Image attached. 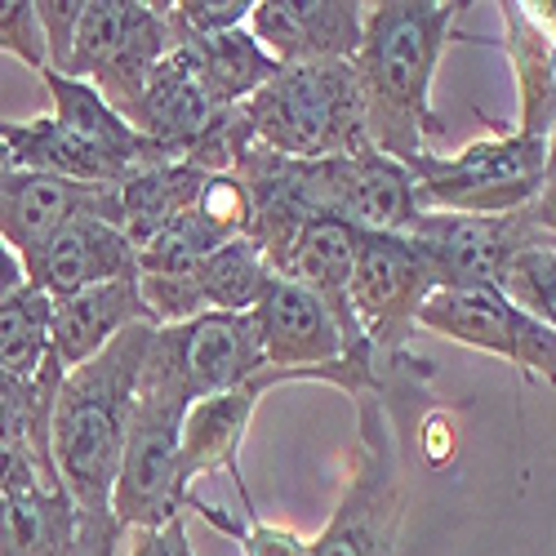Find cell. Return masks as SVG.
<instances>
[{
	"label": "cell",
	"instance_id": "obj_2",
	"mask_svg": "<svg viewBox=\"0 0 556 556\" xmlns=\"http://www.w3.org/2000/svg\"><path fill=\"white\" fill-rule=\"evenodd\" d=\"M152 330L156 326H129L125 334H116L94 361L72 369L54 396V424H50L54 472L76 507V517L85 521H116L112 490L121 477L138 369H143Z\"/></svg>",
	"mask_w": 556,
	"mask_h": 556
},
{
	"label": "cell",
	"instance_id": "obj_12",
	"mask_svg": "<svg viewBox=\"0 0 556 556\" xmlns=\"http://www.w3.org/2000/svg\"><path fill=\"white\" fill-rule=\"evenodd\" d=\"M267 281L271 267L263 263L254 241L237 237L182 271L138 276V294L152 312V326H182L205 312H254Z\"/></svg>",
	"mask_w": 556,
	"mask_h": 556
},
{
	"label": "cell",
	"instance_id": "obj_29",
	"mask_svg": "<svg viewBox=\"0 0 556 556\" xmlns=\"http://www.w3.org/2000/svg\"><path fill=\"white\" fill-rule=\"evenodd\" d=\"M31 5H36V23H40V36H45V59H50L45 72H63V63L72 54V40H76V27H80L85 0H31Z\"/></svg>",
	"mask_w": 556,
	"mask_h": 556
},
{
	"label": "cell",
	"instance_id": "obj_19",
	"mask_svg": "<svg viewBox=\"0 0 556 556\" xmlns=\"http://www.w3.org/2000/svg\"><path fill=\"white\" fill-rule=\"evenodd\" d=\"M40 80L50 85V99H54V121L76 134L85 148H94L103 161H112L125 178L138 174V169H148V165H165L169 156L152 143V138L138 134L94 85H85V80H67L59 72H40Z\"/></svg>",
	"mask_w": 556,
	"mask_h": 556
},
{
	"label": "cell",
	"instance_id": "obj_30",
	"mask_svg": "<svg viewBox=\"0 0 556 556\" xmlns=\"http://www.w3.org/2000/svg\"><path fill=\"white\" fill-rule=\"evenodd\" d=\"M125 556H197L192 539H188V521L174 517L161 530H134Z\"/></svg>",
	"mask_w": 556,
	"mask_h": 556
},
{
	"label": "cell",
	"instance_id": "obj_15",
	"mask_svg": "<svg viewBox=\"0 0 556 556\" xmlns=\"http://www.w3.org/2000/svg\"><path fill=\"white\" fill-rule=\"evenodd\" d=\"M27 286H36L50 299L80 294L89 286H108V281H134L138 276V254L125 241V231L108 218H72L59 227L40 250L23 258Z\"/></svg>",
	"mask_w": 556,
	"mask_h": 556
},
{
	"label": "cell",
	"instance_id": "obj_24",
	"mask_svg": "<svg viewBox=\"0 0 556 556\" xmlns=\"http://www.w3.org/2000/svg\"><path fill=\"white\" fill-rule=\"evenodd\" d=\"M50 320H54V299L40 294L36 286H23L10 299H0V369H10L18 379H36L54 361Z\"/></svg>",
	"mask_w": 556,
	"mask_h": 556
},
{
	"label": "cell",
	"instance_id": "obj_9",
	"mask_svg": "<svg viewBox=\"0 0 556 556\" xmlns=\"http://www.w3.org/2000/svg\"><path fill=\"white\" fill-rule=\"evenodd\" d=\"M405 237L424 250L437 290H503V276L530 250H556L530 205L517 214H441L424 210Z\"/></svg>",
	"mask_w": 556,
	"mask_h": 556
},
{
	"label": "cell",
	"instance_id": "obj_1",
	"mask_svg": "<svg viewBox=\"0 0 556 556\" xmlns=\"http://www.w3.org/2000/svg\"><path fill=\"white\" fill-rule=\"evenodd\" d=\"M463 5L454 0H383L365 5L361 50L352 54L369 148L414 165L428 156L432 80Z\"/></svg>",
	"mask_w": 556,
	"mask_h": 556
},
{
	"label": "cell",
	"instance_id": "obj_7",
	"mask_svg": "<svg viewBox=\"0 0 556 556\" xmlns=\"http://www.w3.org/2000/svg\"><path fill=\"white\" fill-rule=\"evenodd\" d=\"M174 50L165 5L143 0H85L72 54L59 76L94 85L129 121L152 67Z\"/></svg>",
	"mask_w": 556,
	"mask_h": 556
},
{
	"label": "cell",
	"instance_id": "obj_17",
	"mask_svg": "<svg viewBox=\"0 0 556 556\" xmlns=\"http://www.w3.org/2000/svg\"><path fill=\"white\" fill-rule=\"evenodd\" d=\"M129 326H152V312L143 294H138V276L134 281H108V286H89L80 294L54 299L50 356L72 375V369L94 361Z\"/></svg>",
	"mask_w": 556,
	"mask_h": 556
},
{
	"label": "cell",
	"instance_id": "obj_5",
	"mask_svg": "<svg viewBox=\"0 0 556 556\" xmlns=\"http://www.w3.org/2000/svg\"><path fill=\"white\" fill-rule=\"evenodd\" d=\"M405 521V477L383 392L356 396V458L330 526L312 556H396Z\"/></svg>",
	"mask_w": 556,
	"mask_h": 556
},
{
	"label": "cell",
	"instance_id": "obj_21",
	"mask_svg": "<svg viewBox=\"0 0 556 556\" xmlns=\"http://www.w3.org/2000/svg\"><path fill=\"white\" fill-rule=\"evenodd\" d=\"M201 188H205V174L192 169L188 161H165V165H148L129 174L116 188V227L125 231L134 254L148 241H156L174 218L188 214Z\"/></svg>",
	"mask_w": 556,
	"mask_h": 556
},
{
	"label": "cell",
	"instance_id": "obj_10",
	"mask_svg": "<svg viewBox=\"0 0 556 556\" xmlns=\"http://www.w3.org/2000/svg\"><path fill=\"white\" fill-rule=\"evenodd\" d=\"M419 330L503 356L526 379L556 383V330L517 307L503 290H437L419 312Z\"/></svg>",
	"mask_w": 556,
	"mask_h": 556
},
{
	"label": "cell",
	"instance_id": "obj_23",
	"mask_svg": "<svg viewBox=\"0 0 556 556\" xmlns=\"http://www.w3.org/2000/svg\"><path fill=\"white\" fill-rule=\"evenodd\" d=\"M503 27H507V59L517 67V94H521V125L526 134L552 138L556 129V50L530 27L517 0H507Z\"/></svg>",
	"mask_w": 556,
	"mask_h": 556
},
{
	"label": "cell",
	"instance_id": "obj_31",
	"mask_svg": "<svg viewBox=\"0 0 556 556\" xmlns=\"http://www.w3.org/2000/svg\"><path fill=\"white\" fill-rule=\"evenodd\" d=\"M36 490H45V485H40V472L31 468V458L0 441V498H18V494H36Z\"/></svg>",
	"mask_w": 556,
	"mask_h": 556
},
{
	"label": "cell",
	"instance_id": "obj_34",
	"mask_svg": "<svg viewBox=\"0 0 556 556\" xmlns=\"http://www.w3.org/2000/svg\"><path fill=\"white\" fill-rule=\"evenodd\" d=\"M27 286V276H23V258L0 241V299H10L14 290H23Z\"/></svg>",
	"mask_w": 556,
	"mask_h": 556
},
{
	"label": "cell",
	"instance_id": "obj_18",
	"mask_svg": "<svg viewBox=\"0 0 556 556\" xmlns=\"http://www.w3.org/2000/svg\"><path fill=\"white\" fill-rule=\"evenodd\" d=\"M218 116V108L210 103L205 94V85L197 80V72L188 67V59H182L178 50H169L148 85H143V94H138V108L129 116V125L152 138V143L169 156V161H182L197 143H201V134L210 129V121Z\"/></svg>",
	"mask_w": 556,
	"mask_h": 556
},
{
	"label": "cell",
	"instance_id": "obj_35",
	"mask_svg": "<svg viewBox=\"0 0 556 556\" xmlns=\"http://www.w3.org/2000/svg\"><path fill=\"white\" fill-rule=\"evenodd\" d=\"M521 14L530 18V27L556 50V0H539V5H521Z\"/></svg>",
	"mask_w": 556,
	"mask_h": 556
},
{
	"label": "cell",
	"instance_id": "obj_4",
	"mask_svg": "<svg viewBox=\"0 0 556 556\" xmlns=\"http://www.w3.org/2000/svg\"><path fill=\"white\" fill-rule=\"evenodd\" d=\"M254 143L294 161L369 152L352 63L281 67L245 103Z\"/></svg>",
	"mask_w": 556,
	"mask_h": 556
},
{
	"label": "cell",
	"instance_id": "obj_36",
	"mask_svg": "<svg viewBox=\"0 0 556 556\" xmlns=\"http://www.w3.org/2000/svg\"><path fill=\"white\" fill-rule=\"evenodd\" d=\"M10 169V152H5V143H0V174Z\"/></svg>",
	"mask_w": 556,
	"mask_h": 556
},
{
	"label": "cell",
	"instance_id": "obj_20",
	"mask_svg": "<svg viewBox=\"0 0 556 556\" xmlns=\"http://www.w3.org/2000/svg\"><path fill=\"white\" fill-rule=\"evenodd\" d=\"M169 18V14H165ZM174 50L188 59V67L197 72V80L205 85V94L218 112L227 108H245L258 89L281 72L267 54L263 45L250 36V27H237V31H218V36H182L174 31Z\"/></svg>",
	"mask_w": 556,
	"mask_h": 556
},
{
	"label": "cell",
	"instance_id": "obj_13",
	"mask_svg": "<svg viewBox=\"0 0 556 556\" xmlns=\"http://www.w3.org/2000/svg\"><path fill=\"white\" fill-rule=\"evenodd\" d=\"M281 383H316V375H303V369H276L263 365L250 383H241L237 392H223V396H205L188 409L182 419V454H178V477L182 485L192 490L197 477L205 472H227L231 485L241 494V507H250V490L241 481V445L250 432V419L258 401L281 388Z\"/></svg>",
	"mask_w": 556,
	"mask_h": 556
},
{
	"label": "cell",
	"instance_id": "obj_14",
	"mask_svg": "<svg viewBox=\"0 0 556 556\" xmlns=\"http://www.w3.org/2000/svg\"><path fill=\"white\" fill-rule=\"evenodd\" d=\"M245 27L276 67L352 63L365 31V5H352V0H258Z\"/></svg>",
	"mask_w": 556,
	"mask_h": 556
},
{
	"label": "cell",
	"instance_id": "obj_25",
	"mask_svg": "<svg viewBox=\"0 0 556 556\" xmlns=\"http://www.w3.org/2000/svg\"><path fill=\"white\" fill-rule=\"evenodd\" d=\"M192 513H201L214 530H223V534H231L241 547H245V556H312V543L307 539H299L294 530H281V526H267L263 517H258V507L250 503V507H241V517H245V526L241 521H231L227 513H218V507H205V503H188Z\"/></svg>",
	"mask_w": 556,
	"mask_h": 556
},
{
	"label": "cell",
	"instance_id": "obj_3",
	"mask_svg": "<svg viewBox=\"0 0 556 556\" xmlns=\"http://www.w3.org/2000/svg\"><path fill=\"white\" fill-rule=\"evenodd\" d=\"M192 401L182 396L169 369L152 356H143L138 369V392H134V419L121 454V477L112 490V513L125 534L134 530H161L165 521L182 517L192 503V490L178 477V454H182V419H188Z\"/></svg>",
	"mask_w": 556,
	"mask_h": 556
},
{
	"label": "cell",
	"instance_id": "obj_26",
	"mask_svg": "<svg viewBox=\"0 0 556 556\" xmlns=\"http://www.w3.org/2000/svg\"><path fill=\"white\" fill-rule=\"evenodd\" d=\"M503 294L556 330V250H530L503 276Z\"/></svg>",
	"mask_w": 556,
	"mask_h": 556
},
{
	"label": "cell",
	"instance_id": "obj_22",
	"mask_svg": "<svg viewBox=\"0 0 556 556\" xmlns=\"http://www.w3.org/2000/svg\"><path fill=\"white\" fill-rule=\"evenodd\" d=\"M0 143H5L14 169L50 174V178H67V182H89V188H121L125 182V174L112 161H103L94 148H85L54 116L23 121V125L0 121Z\"/></svg>",
	"mask_w": 556,
	"mask_h": 556
},
{
	"label": "cell",
	"instance_id": "obj_33",
	"mask_svg": "<svg viewBox=\"0 0 556 556\" xmlns=\"http://www.w3.org/2000/svg\"><path fill=\"white\" fill-rule=\"evenodd\" d=\"M454 419L450 414H428L424 424V458L432 463V468H445V463L454 458Z\"/></svg>",
	"mask_w": 556,
	"mask_h": 556
},
{
	"label": "cell",
	"instance_id": "obj_16",
	"mask_svg": "<svg viewBox=\"0 0 556 556\" xmlns=\"http://www.w3.org/2000/svg\"><path fill=\"white\" fill-rule=\"evenodd\" d=\"M85 214L116 223V188H89V182H67L14 165L0 174V241L18 258L40 250L59 227Z\"/></svg>",
	"mask_w": 556,
	"mask_h": 556
},
{
	"label": "cell",
	"instance_id": "obj_27",
	"mask_svg": "<svg viewBox=\"0 0 556 556\" xmlns=\"http://www.w3.org/2000/svg\"><path fill=\"white\" fill-rule=\"evenodd\" d=\"M250 0H178L165 5L169 27L182 36H218V31H237L250 23Z\"/></svg>",
	"mask_w": 556,
	"mask_h": 556
},
{
	"label": "cell",
	"instance_id": "obj_32",
	"mask_svg": "<svg viewBox=\"0 0 556 556\" xmlns=\"http://www.w3.org/2000/svg\"><path fill=\"white\" fill-rule=\"evenodd\" d=\"M530 214H534V223L547 231V237L556 241V129H552V143H547V169H543V188H539V197L530 201Z\"/></svg>",
	"mask_w": 556,
	"mask_h": 556
},
{
	"label": "cell",
	"instance_id": "obj_11",
	"mask_svg": "<svg viewBox=\"0 0 556 556\" xmlns=\"http://www.w3.org/2000/svg\"><path fill=\"white\" fill-rule=\"evenodd\" d=\"M152 356L169 369L192 405L205 396L237 392L267 365L254 312H205L197 320H182V326H156Z\"/></svg>",
	"mask_w": 556,
	"mask_h": 556
},
{
	"label": "cell",
	"instance_id": "obj_28",
	"mask_svg": "<svg viewBox=\"0 0 556 556\" xmlns=\"http://www.w3.org/2000/svg\"><path fill=\"white\" fill-rule=\"evenodd\" d=\"M0 50L18 54L27 67L45 72L50 59H45V36L36 23V5L31 0H0Z\"/></svg>",
	"mask_w": 556,
	"mask_h": 556
},
{
	"label": "cell",
	"instance_id": "obj_8",
	"mask_svg": "<svg viewBox=\"0 0 556 556\" xmlns=\"http://www.w3.org/2000/svg\"><path fill=\"white\" fill-rule=\"evenodd\" d=\"M432 294V267L409 237H401V231H356L348 299L369 343V356H375V369L379 361L409 356V334L419 330V312Z\"/></svg>",
	"mask_w": 556,
	"mask_h": 556
},
{
	"label": "cell",
	"instance_id": "obj_6",
	"mask_svg": "<svg viewBox=\"0 0 556 556\" xmlns=\"http://www.w3.org/2000/svg\"><path fill=\"white\" fill-rule=\"evenodd\" d=\"M547 143L552 138L513 129L477 138L454 156H419L409 165L414 197L419 210H441V214H517L526 210L547 169Z\"/></svg>",
	"mask_w": 556,
	"mask_h": 556
}]
</instances>
